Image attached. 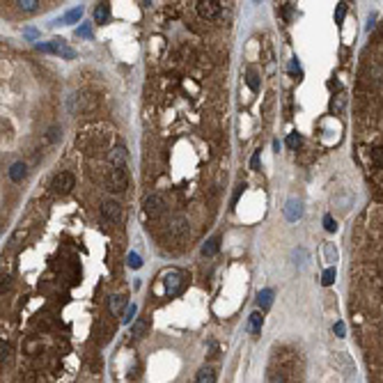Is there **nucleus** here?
<instances>
[{
  "instance_id": "f257e3e1",
  "label": "nucleus",
  "mask_w": 383,
  "mask_h": 383,
  "mask_svg": "<svg viewBox=\"0 0 383 383\" xmlns=\"http://www.w3.org/2000/svg\"><path fill=\"white\" fill-rule=\"evenodd\" d=\"M106 188L111 193H124L129 188V175L126 168H113L106 177Z\"/></svg>"
},
{
  "instance_id": "f03ea898",
  "label": "nucleus",
  "mask_w": 383,
  "mask_h": 383,
  "mask_svg": "<svg viewBox=\"0 0 383 383\" xmlns=\"http://www.w3.org/2000/svg\"><path fill=\"white\" fill-rule=\"evenodd\" d=\"M74 186H76V177H74L72 172H60V175H55L51 182L53 193H58V195H67Z\"/></svg>"
},
{
  "instance_id": "7ed1b4c3",
  "label": "nucleus",
  "mask_w": 383,
  "mask_h": 383,
  "mask_svg": "<svg viewBox=\"0 0 383 383\" xmlns=\"http://www.w3.org/2000/svg\"><path fill=\"white\" fill-rule=\"evenodd\" d=\"M37 48L44 53H58V55H62V58H67V60H72L74 55H76L62 39H53V42H48V44H37Z\"/></svg>"
},
{
  "instance_id": "20e7f679",
  "label": "nucleus",
  "mask_w": 383,
  "mask_h": 383,
  "mask_svg": "<svg viewBox=\"0 0 383 383\" xmlns=\"http://www.w3.org/2000/svg\"><path fill=\"white\" fill-rule=\"evenodd\" d=\"M221 3L218 0H200L197 3V14L202 16V19H216V16L221 14Z\"/></svg>"
},
{
  "instance_id": "39448f33",
  "label": "nucleus",
  "mask_w": 383,
  "mask_h": 383,
  "mask_svg": "<svg viewBox=\"0 0 383 383\" xmlns=\"http://www.w3.org/2000/svg\"><path fill=\"white\" fill-rule=\"evenodd\" d=\"M101 216H103L106 221L111 223H117L122 221V204L115 200H106L103 204H101Z\"/></svg>"
},
{
  "instance_id": "423d86ee",
  "label": "nucleus",
  "mask_w": 383,
  "mask_h": 383,
  "mask_svg": "<svg viewBox=\"0 0 383 383\" xmlns=\"http://www.w3.org/2000/svg\"><path fill=\"white\" fill-rule=\"evenodd\" d=\"M145 214L147 216H161L163 211H165V200H163L161 195H156V193H154V195H149V197H145Z\"/></svg>"
},
{
  "instance_id": "0eeeda50",
  "label": "nucleus",
  "mask_w": 383,
  "mask_h": 383,
  "mask_svg": "<svg viewBox=\"0 0 383 383\" xmlns=\"http://www.w3.org/2000/svg\"><path fill=\"white\" fill-rule=\"evenodd\" d=\"M124 307H129V303H126V296H122V294H113L111 298H108V310L113 312V315H120Z\"/></svg>"
},
{
  "instance_id": "6e6552de",
  "label": "nucleus",
  "mask_w": 383,
  "mask_h": 383,
  "mask_svg": "<svg viewBox=\"0 0 383 383\" xmlns=\"http://www.w3.org/2000/svg\"><path fill=\"white\" fill-rule=\"evenodd\" d=\"M218 248H221V236L216 234L202 246V255H204V257H214V255L218 253Z\"/></svg>"
},
{
  "instance_id": "1a4fd4ad",
  "label": "nucleus",
  "mask_w": 383,
  "mask_h": 383,
  "mask_svg": "<svg viewBox=\"0 0 383 383\" xmlns=\"http://www.w3.org/2000/svg\"><path fill=\"white\" fill-rule=\"evenodd\" d=\"M111 163H113V168H124V163H126V149L122 147H115L111 154Z\"/></svg>"
},
{
  "instance_id": "9d476101",
  "label": "nucleus",
  "mask_w": 383,
  "mask_h": 383,
  "mask_svg": "<svg viewBox=\"0 0 383 383\" xmlns=\"http://www.w3.org/2000/svg\"><path fill=\"white\" fill-rule=\"evenodd\" d=\"M25 175H28V168H25V163H14L10 168V179L12 182H23L25 179Z\"/></svg>"
},
{
  "instance_id": "9b49d317",
  "label": "nucleus",
  "mask_w": 383,
  "mask_h": 383,
  "mask_svg": "<svg viewBox=\"0 0 383 383\" xmlns=\"http://www.w3.org/2000/svg\"><path fill=\"white\" fill-rule=\"evenodd\" d=\"M262 321H264L262 312H253V315H250V321H248V331L253 333L255 337H257V335H259V331H262Z\"/></svg>"
},
{
  "instance_id": "f8f14e48",
  "label": "nucleus",
  "mask_w": 383,
  "mask_h": 383,
  "mask_svg": "<svg viewBox=\"0 0 383 383\" xmlns=\"http://www.w3.org/2000/svg\"><path fill=\"white\" fill-rule=\"evenodd\" d=\"M108 16H111V7H108V3H99V5L94 7V21L96 23H106Z\"/></svg>"
},
{
  "instance_id": "ddd939ff",
  "label": "nucleus",
  "mask_w": 383,
  "mask_h": 383,
  "mask_svg": "<svg viewBox=\"0 0 383 383\" xmlns=\"http://www.w3.org/2000/svg\"><path fill=\"white\" fill-rule=\"evenodd\" d=\"M195 383H216V369L214 367H202L197 372Z\"/></svg>"
},
{
  "instance_id": "4468645a",
  "label": "nucleus",
  "mask_w": 383,
  "mask_h": 383,
  "mask_svg": "<svg viewBox=\"0 0 383 383\" xmlns=\"http://www.w3.org/2000/svg\"><path fill=\"white\" fill-rule=\"evenodd\" d=\"M147 331H149V321L143 317V319H138L133 324V328H131V335H133V337H145V335H147Z\"/></svg>"
},
{
  "instance_id": "2eb2a0df",
  "label": "nucleus",
  "mask_w": 383,
  "mask_h": 383,
  "mask_svg": "<svg viewBox=\"0 0 383 383\" xmlns=\"http://www.w3.org/2000/svg\"><path fill=\"white\" fill-rule=\"evenodd\" d=\"M273 303V292L271 289H262V292L257 294V305L262 307V310H268Z\"/></svg>"
},
{
  "instance_id": "dca6fc26",
  "label": "nucleus",
  "mask_w": 383,
  "mask_h": 383,
  "mask_svg": "<svg viewBox=\"0 0 383 383\" xmlns=\"http://www.w3.org/2000/svg\"><path fill=\"white\" fill-rule=\"evenodd\" d=\"M301 202H296V200H289V204H287V209H285V216H287V221H296L298 216H301Z\"/></svg>"
},
{
  "instance_id": "f3484780",
  "label": "nucleus",
  "mask_w": 383,
  "mask_h": 383,
  "mask_svg": "<svg viewBox=\"0 0 383 383\" xmlns=\"http://www.w3.org/2000/svg\"><path fill=\"white\" fill-rule=\"evenodd\" d=\"M188 230V223H186V218H182V216H179V218H175V223H172V234H184V232Z\"/></svg>"
},
{
  "instance_id": "a211bd4d",
  "label": "nucleus",
  "mask_w": 383,
  "mask_h": 383,
  "mask_svg": "<svg viewBox=\"0 0 383 383\" xmlns=\"http://www.w3.org/2000/svg\"><path fill=\"white\" fill-rule=\"evenodd\" d=\"M372 163L376 165V168H383V147L372 149Z\"/></svg>"
},
{
  "instance_id": "6ab92c4d",
  "label": "nucleus",
  "mask_w": 383,
  "mask_h": 383,
  "mask_svg": "<svg viewBox=\"0 0 383 383\" xmlns=\"http://www.w3.org/2000/svg\"><path fill=\"white\" fill-rule=\"evenodd\" d=\"M81 16H83V10H81V7H76V10H72L67 16H64L62 23H76V21L81 19Z\"/></svg>"
},
{
  "instance_id": "aec40b11",
  "label": "nucleus",
  "mask_w": 383,
  "mask_h": 383,
  "mask_svg": "<svg viewBox=\"0 0 383 383\" xmlns=\"http://www.w3.org/2000/svg\"><path fill=\"white\" fill-rule=\"evenodd\" d=\"M126 264H129L131 268H140V266H143V259H140L138 253H129V255H126Z\"/></svg>"
},
{
  "instance_id": "412c9836",
  "label": "nucleus",
  "mask_w": 383,
  "mask_h": 383,
  "mask_svg": "<svg viewBox=\"0 0 383 383\" xmlns=\"http://www.w3.org/2000/svg\"><path fill=\"white\" fill-rule=\"evenodd\" d=\"M135 312H138L135 303H129V307L124 310V317H122V321H124V324H131V321H133V317H135Z\"/></svg>"
},
{
  "instance_id": "4be33fe9",
  "label": "nucleus",
  "mask_w": 383,
  "mask_h": 383,
  "mask_svg": "<svg viewBox=\"0 0 383 383\" xmlns=\"http://www.w3.org/2000/svg\"><path fill=\"white\" fill-rule=\"evenodd\" d=\"M16 5H19L23 12H34V10H37L39 3H37V0H19Z\"/></svg>"
},
{
  "instance_id": "5701e85b",
  "label": "nucleus",
  "mask_w": 383,
  "mask_h": 383,
  "mask_svg": "<svg viewBox=\"0 0 383 383\" xmlns=\"http://www.w3.org/2000/svg\"><path fill=\"white\" fill-rule=\"evenodd\" d=\"M324 285H333L335 283V268H326L324 271V280H321Z\"/></svg>"
},
{
  "instance_id": "b1692460",
  "label": "nucleus",
  "mask_w": 383,
  "mask_h": 383,
  "mask_svg": "<svg viewBox=\"0 0 383 383\" xmlns=\"http://www.w3.org/2000/svg\"><path fill=\"white\" fill-rule=\"evenodd\" d=\"M248 87L253 92L259 90V81H257V74H255V72H248Z\"/></svg>"
},
{
  "instance_id": "393cba45",
  "label": "nucleus",
  "mask_w": 383,
  "mask_h": 383,
  "mask_svg": "<svg viewBox=\"0 0 383 383\" xmlns=\"http://www.w3.org/2000/svg\"><path fill=\"white\" fill-rule=\"evenodd\" d=\"M298 145H301V135H298V133H289V135H287V147L296 149Z\"/></svg>"
},
{
  "instance_id": "a878e982",
  "label": "nucleus",
  "mask_w": 383,
  "mask_h": 383,
  "mask_svg": "<svg viewBox=\"0 0 383 383\" xmlns=\"http://www.w3.org/2000/svg\"><path fill=\"white\" fill-rule=\"evenodd\" d=\"M324 225H326V230H328V232H335V230H337L335 221H333L331 216H326V218H324Z\"/></svg>"
},
{
  "instance_id": "bb28decb",
  "label": "nucleus",
  "mask_w": 383,
  "mask_h": 383,
  "mask_svg": "<svg viewBox=\"0 0 383 383\" xmlns=\"http://www.w3.org/2000/svg\"><path fill=\"white\" fill-rule=\"evenodd\" d=\"M259 154H262V149H257V152L253 154V158H250V168H253V170L259 168Z\"/></svg>"
},
{
  "instance_id": "cd10ccee",
  "label": "nucleus",
  "mask_w": 383,
  "mask_h": 383,
  "mask_svg": "<svg viewBox=\"0 0 383 383\" xmlns=\"http://www.w3.org/2000/svg\"><path fill=\"white\" fill-rule=\"evenodd\" d=\"M268 383H287V381H285V376H283L280 372H275V374L271 376V381H268Z\"/></svg>"
},
{
  "instance_id": "c85d7f7f",
  "label": "nucleus",
  "mask_w": 383,
  "mask_h": 383,
  "mask_svg": "<svg viewBox=\"0 0 383 383\" xmlns=\"http://www.w3.org/2000/svg\"><path fill=\"white\" fill-rule=\"evenodd\" d=\"M76 34H78V37H90V25H83V28H78Z\"/></svg>"
},
{
  "instance_id": "c756f323",
  "label": "nucleus",
  "mask_w": 383,
  "mask_h": 383,
  "mask_svg": "<svg viewBox=\"0 0 383 383\" xmlns=\"http://www.w3.org/2000/svg\"><path fill=\"white\" fill-rule=\"evenodd\" d=\"M243 188H246V184H239V186H236V193H234V197H232V204H236V200H239V195L243 193Z\"/></svg>"
},
{
  "instance_id": "7c9ffc66",
  "label": "nucleus",
  "mask_w": 383,
  "mask_h": 383,
  "mask_svg": "<svg viewBox=\"0 0 383 383\" xmlns=\"http://www.w3.org/2000/svg\"><path fill=\"white\" fill-rule=\"evenodd\" d=\"M335 333H337V337H344V324H342V321L335 324Z\"/></svg>"
},
{
  "instance_id": "2f4dec72",
  "label": "nucleus",
  "mask_w": 383,
  "mask_h": 383,
  "mask_svg": "<svg viewBox=\"0 0 383 383\" xmlns=\"http://www.w3.org/2000/svg\"><path fill=\"white\" fill-rule=\"evenodd\" d=\"M0 351H3V354H0V358L5 360L7 356H10V344H5V342H3V346H0Z\"/></svg>"
},
{
  "instance_id": "473e14b6",
  "label": "nucleus",
  "mask_w": 383,
  "mask_h": 383,
  "mask_svg": "<svg viewBox=\"0 0 383 383\" xmlns=\"http://www.w3.org/2000/svg\"><path fill=\"white\" fill-rule=\"evenodd\" d=\"M344 12H346V5H344V3H340V7H337V21H342Z\"/></svg>"
},
{
  "instance_id": "72a5a7b5",
  "label": "nucleus",
  "mask_w": 383,
  "mask_h": 383,
  "mask_svg": "<svg viewBox=\"0 0 383 383\" xmlns=\"http://www.w3.org/2000/svg\"><path fill=\"white\" fill-rule=\"evenodd\" d=\"M7 287H10V278H3V292H5Z\"/></svg>"
}]
</instances>
